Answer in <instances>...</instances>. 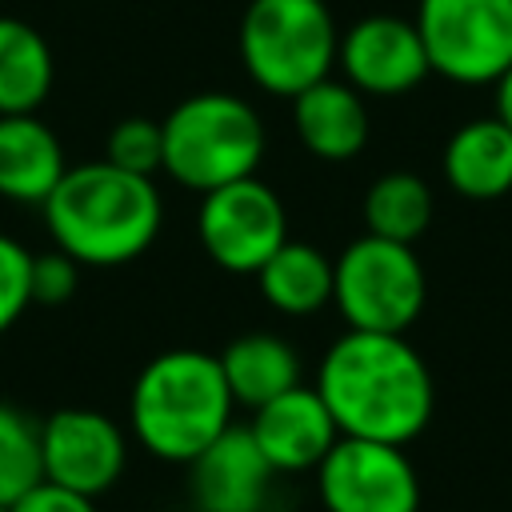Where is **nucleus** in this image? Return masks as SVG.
<instances>
[{
	"instance_id": "f257e3e1",
	"label": "nucleus",
	"mask_w": 512,
	"mask_h": 512,
	"mask_svg": "<svg viewBox=\"0 0 512 512\" xmlns=\"http://www.w3.org/2000/svg\"><path fill=\"white\" fill-rule=\"evenodd\" d=\"M340 436L412 444L436 408V384L404 332L348 328L320 360L316 384Z\"/></svg>"
},
{
	"instance_id": "f03ea898",
	"label": "nucleus",
	"mask_w": 512,
	"mask_h": 512,
	"mask_svg": "<svg viewBox=\"0 0 512 512\" xmlns=\"http://www.w3.org/2000/svg\"><path fill=\"white\" fill-rule=\"evenodd\" d=\"M40 208L52 244L80 268H116L144 256L164 224V200L152 176L124 172L108 160L68 164Z\"/></svg>"
},
{
	"instance_id": "7ed1b4c3",
	"label": "nucleus",
	"mask_w": 512,
	"mask_h": 512,
	"mask_svg": "<svg viewBox=\"0 0 512 512\" xmlns=\"http://www.w3.org/2000/svg\"><path fill=\"white\" fill-rule=\"evenodd\" d=\"M232 392L220 356L200 348H168L152 356L128 396V424L144 452L188 464L232 424Z\"/></svg>"
},
{
	"instance_id": "20e7f679",
	"label": "nucleus",
	"mask_w": 512,
	"mask_h": 512,
	"mask_svg": "<svg viewBox=\"0 0 512 512\" xmlns=\"http://www.w3.org/2000/svg\"><path fill=\"white\" fill-rule=\"evenodd\" d=\"M164 172L192 188L212 192L220 184L256 176L264 160V120L260 112L232 92H196L184 96L164 120Z\"/></svg>"
},
{
	"instance_id": "39448f33",
	"label": "nucleus",
	"mask_w": 512,
	"mask_h": 512,
	"mask_svg": "<svg viewBox=\"0 0 512 512\" xmlns=\"http://www.w3.org/2000/svg\"><path fill=\"white\" fill-rule=\"evenodd\" d=\"M340 28L324 0H248L240 16V64L248 80L292 100L332 76Z\"/></svg>"
},
{
	"instance_id": "423d86ee",
	"label": "nucleus",
	"mask_w": 512,
	"mask_h": 512,
	"mask_svg": "<svg viewBox=\"0 0 512 512\" xmlns=\"http://www.w3.org/2000/svg\"><path fill=\"white\" fill-rule=\"evenodd\" d=\"M428 280L412 244L364 232L332 260V304L348 328L408 332L424 312Z\"/></svg>"
},
{
	"instance_id": "0eeeda50",
	"label": "nucleus",
	"mask_w": 512,
	"mask_h": 512,
	"mask_svg": "<svg viewBox=\"0 0 512 512\" xmlns=\"http://www.w3.org/2000/svg\"><path fill=\"white\" fill-rule=\"evenodd\" d=\"M412 24L452 84H496L512 64V0H420Z\"/></svg>"
},
{
	"instance_id": "6e6552de",
	"label": "nucleus",
	"mask_w": 512,
	"mask_h": 512,
	"mask_svg": "<svg viewBox=\"0 0 512 512\" xmlns=\"http://www.w3.org/2000/svg\"><path fill=\"white\" fill-rule=\"evenodd\" d=\"M196 232L216 268L256 276L264 260L288 240V212L264 180L244 176L204 192Z\"/></svg>"
},
{
	"instance_id": "1a4fd4ad",
	"label": "nucleus",
	"mask_w": 512,
	"mask_h": 512,
	"mask_svg": "<svg viewBox=\"0 0 512 512\" xmlns=\"http://www.w3.org/2000/svg\"><path fill=\"white\" fill-rule=\"evenodd\" d=\"M324 512H420V476L400 444L340 436L316 464Z\"/></svg>"
},
{
	"instance_id": "9d476101",
	"label": "nucleus",
	"mask_w": 512,
	"mask_h": 512,
	"mask_svg": "<svg viewBox=\"0 0 512 512\" xmlns=\"http://www.w3.org/2000/svg\"><path fill=\"white\" fill-rule=\"evenodd\" d=\"M40 464L44 480L100 496L128 464L124 428L96 408H60L40 424Z\"/></svg>"
},
{
	"instance_id": "9b49d317",
	"label": "nucleus",
	"mask_w": 512,
	"mask_h": 512,
	"mask_svg": "<svg viewBox=\"0 0 512 512\" xmlns=\"http://www.w3.org/2000/svg\"><path fill=\"white\" fill-rule=\"evenodd\" d=\"M336 64L360 96H404L432 72L416 24L384 12L340 32Z\"/></svg>"
},
{
	"instance_id": "f8f14e48",
	"label": "nucleus",
	"mask_w": 512,
	"mask_h": 512,
	"mask_svg": "<svg viewBox=\"0 0 512 512\" xmlns=\"http://www.w3.org/2000/svg\"><path fill=\"white\" fill-rule=\"evenodd\" d=\"M272 476L276 472L256 448L248 424H228L204 452L188 460L196 512H264Z\"/></svg>"
},
{
	"instance_id": "ddd939ff",
	"label": "nucleus",
	"mask_w": 512,
	"mask_h": 512,
	"mask_svg": "<svg viewBox=\"0 0 512 512\" xmlns=\"http://www.w3.org/2000/svg\"><path fill=\"white\" fill-rule=\"evenodd\" d=\"M248 432L276 476L280 472H316V464L340 440V428H336L328 404L308 384H296V388L272 396L268 404L252 408Z\"/></svg>"
},
{
	"instance_id": "4468645a",
	"label": "nucleus",
	"mask_w": 512,
	"mask_h": 512,
	"mask_svg": "<svg viewBox=\"0 0 512 512\" xmlns=\"http://www.w3.org/2000/svg\"><path fill=\"white\" fill-rule=\"evenodd\" d=\"M300 144L320 160H352L368 144V108L348 80H316L292 96Z\"/></svg>"
},
{
	"instance_id": "2eb2a0df",
	"label": "nucleus",
	"mask_w": 512,
	"mask_h": 512,
	"mask_svg": "<svg viewBox=\"0 0 512 512\" xmlns=\"http://www.w3.org/2000/svg\"><path fill=\"white\" fill-rule=\"evenodd\" d=\"M68 172L64 144L36 112L0 116V196L16 204H44Z\"/></svg>"
},
{
	"instance_id": "dca6fc26",
	"label": "nucleus",
	"mask_w": 512,
	"mask_h": 512,
	"mask_svg": "<svg viewBox=\"0 0 512 512\" xmlns=\"http://www.w3.org/2000/svg\"><path fill=\"white\" fill-rule=\"evenodd\" d=\"M444 180L464 200H500L512 192V128L500 116L460 124L444 144Z\"/></svg>"
},
{
	"instance_id": "f3484780",
	"label": "nucleus",
	"mask_w": 512,
	"mask_h": 512,
	"mask_svg": "<svg viewBox=\"0 0 512 512\" xmlns=\"http://www.w3.org/2000/svg\"><path fill=\"white\" fill-rule=\"evenodd\" d=\"M228 392L244 408H260L272 396L300 384V356L276 332H244L220 352Z\"/></svg>"
},
{
	"instance_id": "a211bd4d",
	"label": "nucleus",
	"mask_w": 512,
	"mask_h": 512,
	"mask_svg": "<svg viewBox=\"0 0 512 512\" xmlns=\"http://www.w3.org/2000/svg\"><path fill=\"white\" fill-rule=\"evenodd\" d=\"M256 280L264 300L284 316H312L332 304V260L304 240H284L264 260Z\"/></svg>"
},
{
	"instance_id": "6ab92c4d",
	"label": "nucleus",
	"mask_w": 512,
	"mask_h": 512,
	"mask_svg": "<svg viewBox=\"0 0 512 512\" xmlns=\"http://www.w3.org/2000/svg\"><path fill=\"white\" fill-rule=\"evenodd\" d=\"M52 48L16 16H0V116L36 112L52 92Z\"/></svg>"
},
{
	"instance_id": "aec40b11",
	"label": "nucleus",
	"mask_w": 512,
	"mask_h": 512,
	"mask_svg": "<svg viewBox=\"0 0 512 512\" xmlns=\"http://www.w3.org/2000/svg\"><path fill=\"white\" fill-rule=\"evenodd\" d=\"M364 224L372 236L412 244L432 224V188L416 172H384L364 192Z\"/></svg>"
},
{
	"instance_id": "412c9836",
	"label": "nucleus",
	"mask_w": 512,
	"mask_h": 512,
	"mask_svg": "<svg viewBox=\"0 0 512 512\" xmlns=\"http://www.w3.org/2000/svg\"><path fill=\"white\" fill-rule=\"evenodd\" d=\"M40 480V424L16 404L0 400V504H16Z\"/></svg>"
},
{
	"instance_id": "4be33fe9",
	"label": "nucleus",
	"mask_w": 512,
	"mask_h": 512,
	"mask_svg": "<svg viewBox=\"0 0 512 512\" xmlns=\"http://www.w3.org/2000/svg\"><path fill=\"white\" fill-rule=\"evenodd\" d=\"M104 160L136 172V176H152L164 164V136H160V120L148 116H124L112 132H108V148Z\"/></svg>"
},
{
	"instance_id": "5701e85b",
	"label": "nucleus",
	"mask_w": 512,
	"mask_h": 512,
	"mask_svg": "<svg viewBox=\"0 0 512 512\" xmlns=\"http://www.w3.org/2000/svg\"><path fill=\"white\" fill-rule=\"evenodd\" d=\"M32 304V252L0 232V336Z\"/></svg>"
},
{
	"instance_id": "b1692460",
	"label": "nucleus",
	"mask_w": 512,
	"mask_h": 512,
	"mask_svg": "<svg viewBox=\"0 0 512 512\" xmlns=\"http://www.w3.org/2000/svg\"><path fill=\"white\" fill-rule=\"evenodd\" d=\"M76 280L80 264L68 252L48 248L32 256V304H64L76 292Z\"/></svg>"
},
{
	"instance_id": "393cba45",
	"label": "nucleus",
	"mask_w": 512,
	"mask_h": 512,
	"mask_svg": "<svg viewBox=\"0 0 512 512\" xmlns=\"http://www.w3.org/2000/svg\"><path fill=\"white\" fill-rule=\"evenodd\" d=\"M8 512H96V496H84L76 488L52 484V480H40L16 504H8Z\"/></svg>"
},
{
	"instance_id": "a878e982",
	"label": "nucleus",
	"mask_w": 512,
	"mask_h": 512,
	"mask_svg": "<svg viewBox=\"0 0 512 512\" xmlns=\"http://www.w3.org/2000/svg\"><path fill=\"white\" fill-rule=\"evenodd\" d=\"M496 116L512 128V64L500 72V80H496Z\"/></svg>"
},
{
	"instance_id": "bb28decb",
	"label": "nucleus",
	"mask_w": 512,
	"mask_h": 512,
	"mask_svg": "<svg viewBox=\"0 0 512 512\" xmlns=\"http://www.w3.org/2000/svg\"><path fill=\"white\" fill-rule=\"evenodd\" d=\"M0 512H8V508H4V504H0Z\"/></svg>"
}]
</instances>
